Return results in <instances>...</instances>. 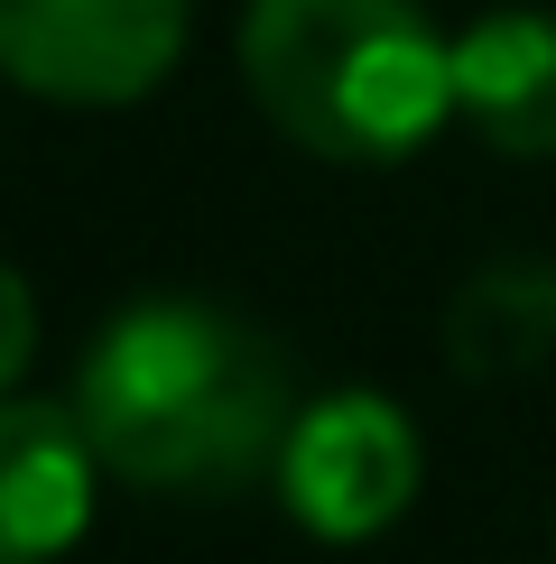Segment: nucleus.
<instances>
[{"label": "nucleus", "instance_id": "obj_7", "mask_svg": "<svg viewBox=\"0 0 556 564\" xmlns=\"http://www.w3.org/2000/svg\"><path fill=\"white\" fill-rule=\"evenodd\" d=\"M446 351L463 380H520L556 351V260H492L482 278H463Z\"/></svg>", "mask_w": 556, "mask_h": 564}, {"label": "nucleus", "instance_id": "obj_6", "mask_svg": "<svg viewBox=\"0 0 556 564\" xmlns=\"http://www.w3.org/2000/svg\"><path fill=\"white\" fill-rule=\"evenodd\" d=\"M455 111L501 158H556V10H482L455 37Z\"/></svg>", "mask_w": 556, "mask_h": 564}, {"label": "nucleus", "instance_id": "obj_3", "mask_svg": "<svg viewBox=\"0 0 556 564\" xmlns=\"http://www.w3.org/2000/svg\"><path fill=\"white\" fill-rule=\"evenodd\" d=\"M278 500L324 546H362L417 500V426L381 389H334L297 408L278 444Z\"/></svg>", "mask_w": 556, "mask_h": 564}, {"label": "nucleus", "instance_id": "obj_5", "mask_svg": "<svg viewBox=\"0 0 556 564\" xmlns=\"http://www.w3.org/2000/svg\"><path fill=\"white\" fill-rule=\"evenodd\" d=\"M93 454L75 398H0V564H56L93 528Z\"/></svg>", "mask_w": 556, "mask_h": 564}, {"label": "nucleus", "instance_id": "obj_2", "mask_svg": "<svg viewBox=\"0 0 556 564\" xmlns=\"http://www.w3.org/2000/svg\"><path fill=\"white\" fill-rule=\"evenodd\" d=\"M242 84L307 158L399 167L455 121V37L417 0H250Z\"/></svg>", "mask_w": 556, "mask_h": 564}, {"label": "nucleus", "instance_id": "obj_8", "mask_svg": "<svg viewBox=\"0 0 556 564\" xmlns=\"http://www.w3.org/2000/svg\"><path fill=\"white\" fill-rule=\"evenodd\" d=\"M29 351H38V296H29V278L0 260V389L29 370Z\"/></svg>", "mask_w": 556, "mask_h": 564}, {"label": "nucleus", "instance_id": "obj_1", "mask_svg": "<svg viewBox=\"0 0 556 564\" xmlns=\"http://www.w3.org/2000/svg\"><path fill=\"white\" fill-rule=\"evenodd\" d=\"M75 416L130 490H242L297 426L288 351L204 296H139L75 361Z\"/></svg>", "mask_w": 556, "mask_h": 564}, {"label": "nucleus", "instance_id": "obj_4", "mask_svg": "<svg viewBox=\"0 0 556 564\" xmlns=\"http://www.w3.org/2000/svg\"><path fill=\"white\" fill-rule=\"evenodd\" d=\"M185 46V0H0V75L46 102H139Z\"/></svg>", "mask_w": 556, "mask_h": 564}]
</instances>
